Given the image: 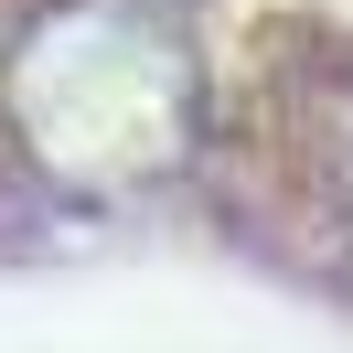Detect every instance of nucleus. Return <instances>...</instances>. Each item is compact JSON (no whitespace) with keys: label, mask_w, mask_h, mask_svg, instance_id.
<instances>
[{"label":"nucleus","mask_w":353,"mask_h":353,"mask_svg":"<svg viewBox=\"0 0 353 353\" xmlns=\"http://www.w3.org/2000/svg\"><path fill=\"white\" fill-rule=\"evenodd\" d=\"M11 129L75 193H139L193 150V54L129 0H54L43 22L11 43Z\"/></svg>","instance_id":"f257e3e1"}]
</instances>
